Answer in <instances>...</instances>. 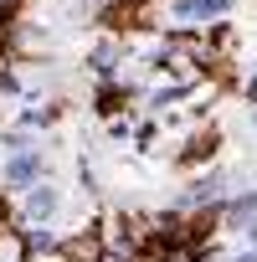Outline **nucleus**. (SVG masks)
<instances>
[{"mask_svg": "<svg viewBox=\"0 0 257 262\" xmlns=\"http://www.w3.org/2000/svg\"><path fill=\"white\" fill-rule=\"evenodd\" d=\"M180 11L185 16H211V11H221V0H180Z\"/></svg>", "mask_w": 257, "mask_h": 262, "instance_id": "nucleus-1", "label": "nucleus"}]
</instances>
